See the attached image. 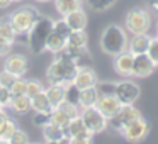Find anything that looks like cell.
Returning <instances> with one entry per match:
<instances>
[{
    "label": "cell",
    "mask_w": 158,
    "mask_h": 144,
    "mask_svg": "<svg viewBox=\"0 0 158 144\" xmlns=\"http://www.w3.org/2000/svg\"><path fill=\"white\" fill-rule=\"evenodd\" d=\"M46 144H60L58 141H46Z\"/></svg>",
    "instance_id": "45"
},
{
    "label": "cell",
    "mask_w": 158,
    "mask_h": 144,
    "mask_svg": "<svg viewBox=\"0 0 158 144\" xmlns=\"http://www.w3.org/2000/svg\"><path fill=\"white\" fill-rule=\"evenodd\" d=\"M139 117H143V115H141V112L134 105H123L119 112H117L116 115L109 120V124L112 126L114 130H117V132H119L124 126H127L129 122L139 119Z\"/></svg>",
    "instance_id": "9"
},
{
    "label": "cell",
    "mask_w": 158,
    "mask_h": 144,
    "mask_svg": "<svg viewBox=\"0 0 158 144\" xmlns=\"http://www.w3.org/2000/svg\"><path fill=\"white\" fill-rule=\"evenodd\" d=\"M99 78H97V73L94 71L92 68H78L75 78H73V85L80 90L85 88H92V86L97 85Z\"/></svg>",
    "instance_id": "14"
},
{
    "label": "cell",
    "mask_w": 158,
    "mask_h": 144,
    "mask_svg": "<svg viewBox=\"0 0 158 144\" xmlns=\"http://www.w3.org/2000/svg\"><path fill=\"white\" fill-rule=\"evenodd\" d=\"M80 119L83 120L85 127L92 134L104 132L107 129V126H109V120L99 112L97 107H85V109H82L80 110Z\"/></svg>",
    "instance_id": "7"
},
{
    "label": "cell",
    "mask_w": 158,
    "mask_h": 144,
    "mask_svg": "<svg viewBox=\"0 0 158 144\" xmlns=\"http://www.w3.org/2000/svg\"><path fill=\"white\" fill-rule=\"evenodd\" d=\"M78 66L72 59V56L66 51H61L56 54V59L49 65L48 71H46V78L49 83H60V85H68L73 83Z\"/></svg>",
    "instance_id": "1"
},
{
    "label": "cell",
    "mask_w": 158,
    "mask_h": 144,
    "mask_svg": "<svg viewBox=\"0 0 158 144\" xmlns=\"http://www.w3.org/2000/svg\"><path fill=\"white\" fill-rule=\"evenodd\" d=\"M56 109H60L61 112H65L66 115L70 117V119H75V117H78L80 115V107L78 105H75V103H70V102H66V100H63L61 103H60Z\"/></svg>",
    "instance_id": "32"
},
{
    "label": "cell",
    "mask_w": 158,
    "mask_h": 144,
    "mask_svg": "<svg viewBox=\"0 0 158 144\" xmlns=\"http://www.w3.org/2000/svg\"><path fill=\"white\" fill-rule=\"evenodd\" d=\"M95 107L99 109V112L102 114L107 120H110L121 110L123 103L117 100L116 95H99V100H97Z\"/></svg>",
    "instance_id": "10"
},
{
    "label": "cell",
    "mask_w": 158,
    "mask_h": 144,
    "mask_svg": "<svg viewBox=\"0 0 158 144\" xmlns=\"http://www.w3.org/2000/svg\"><path fill=\"white\" fill-rule=\"evenodd\" d=\"M39 15L41 14H39V10L36 7L24 5V7H19L17 10H14L7 19L12 24L14 31L17 32V36H24L31 31V27L34 26V22L38 21Z\"/></svg>",
    "instance_id": "4"
},
{
    "label": "cell",
    "mask_w": 158,
    "mask_h": 144,
    "mask_svg": "<svg viewBox=\"0 0 158 144\" xmlns=\"http://www.w3.org/2000/svg\"><path fill=\"white\" fill-rule=\"evenodd\" d=\"M100 49L109 56H117L127 51V31L117 24H109L100 34Z\"/></svg>",
    "instance_id": "2"
},
{
    "label": "cell",
    "mask_w": 158,
    "mask_h": 144,
    "mask_svg": "<svg viewBox=\"0 0 158 144\" xmlns=\"http://www.w3.org/2000/svg\"><path fill=\"white\" fill-rule=\"evenodd\" d=\"M70 120L72 119H70L65 112H61L60 109H53L51 114H49V122L55 124V126H58V127H61L63 130L66 129V126L70 124Z\"/></svg>",
    "instance_id": "28"
},
{
    "label": "cell",
    "mask_w": 158,
    "mask_h": 144,
    "mask_svg": "<svg viewBox=\"0 0 158 144\" xmlns=\"http://www.w3.org/2000/svg\"><path fill=\"white\" fill-rule=\"evenodd\" d=\"M0 112H4V107H2V103H0Z\"/></svg>",
    "instance_id": "48"
},
{
    "label": "cell",
    "mask_w": 158,
    "mask_h": 144,
    "mask_svg": "<svg viewBox=\"0 0 158 144\" xmlns=\"http://www.w3.org/2000/svg\"><path fill=\"white\" fill-rule=\"evenodd\" d=\"M87 4V7L94 12H106L116 4L117 0H83Z\"/></svg>",
    "instance_id": "29"
},
{
    "label": "cell",
    "mask_w": 158,
    "mask_h": 144,
    "mask_svg": "<svg viewBox=\"0 0 158 144\" xmlns=\"http://www.w3.org/2000/svg\"><path fill=\"white\" fill-rule=\"evenodd\" d=\"M63 19L70 26L72 31H85V27H87V14L83 12V9H78V10L65 15Z\"/></svg>",
    "instance_id": "17"
},
{
    "label": "cell",
    "mask_w": 158,
    "mask_h": 144,
    "mask_svg": "<svg viewBox=\"0 0 158 144\" xmlns=\"http://www.w3.org/2000/svg\"><path fill=\"white\" fill-rule=\"evenodd\" d=\"M97 100H99V92H97L95 86L80 90V100H78L80 109H85V107H95Z\"/></svg>",
    "instance_id": "22"
},
{
    "label": "cell",
    "mask_w": 158,
    "mask_h": 144,
    "mask_svg": "<svg viewBox=\"0 0 158 144\" xmlns=\"http://www.w3.org/2000/svg\"><path fill=\"white\" fill-rule=\"evenodd\" d=\"M150 42H151V38L148 34H136L131 38L129 44H127V51L131 54H143V53L148 51L150 48Z\"/></svg>",
    "instance_id": "16"
},
{
    "label": "cell",
    "mask_w": 158,
    "mask_h": 144,
    "mask_svg": "<svg viewBox=\"0 0 158 144\" xmlns=\"http://www.w3.org/2000/svg\"><path fill=\"white\" fill-rule=\"evenodd\" d=\"M4 70H7L9 73H12L14 76H24L27 71V58L22 54H10L7 56L4 63Z\"/></svg>",
    "instance_id": "13"
},
{
    "label": "cell",
    "mask_w": 158,
    "mask_h": 144,
    "mask_svg": "<svg viewBox=\"0 0 158 144\" xmlns=\"http://www.w3.org/2000/svg\"><path fill=\"white\" fill-rule=\"evenodd\" d=\"M0 144H9V141H5V139H0Z\"/></svg>",
    "instance_id": "46"
},
{
    "label": "cell",
    "mask_w": 158,
    "mask_h": 144,
    "mask_svg": "<svg viewBox=\"0 0 158 144\" xmlns=\"http://www.w3.org/2000/svg\"><path fill=\"white\" fill-rule=\"evenodd\" d=\"M66 48V38H63L61 34H58V32L53 31L51 34H49L48 41H46V49L44 51H49L53 53V54H58V53L65 51Z\"/></svg>",
    "instance_id": "20"
},
{
    "label": "cell",
    "mask_w": 158,
    "mask_h": 144,
    "mask_svg": "<svg viewBox=\"0 0 158 144\" xmlns=\"http://www.w3.org/2000/svg\"><path fill=\"white\" fill-rule=\"evenodd\" d=\"M87 42H89V38L85 31H72L66 39V46L70 48H87Z\"/></svg>",
    "instance_id": "25"
},
{
    "label": "cell",
    "mask_w": 158,
    "mask_h": 144,
    "mask_svg": "<svg viewBox=\"0 0 158 144\" xmlns=\"http://www.w3.org/2000/svg\"><path fill=\"white\" fill-rule=\"evenodd\" d=\"M36 2H41V4H46V2H49V0H36Z\"/></svg>",
    "instance_id": "47"
},
{
    "label": "cell",
    "mask_w": 158,
    "mask_h": 144,
    "mask_svg": "<svg viewBox=\"0 0 158 144\" xmlns=\"http://www.w3.org/2000/svg\"><path fill=\"white\" fill-rule=\"evenodd\" d=\"M151 27V15L146 9H131L124 17V29L131 32L133 36L136 34H148Z\"/></svg>",
    "instance_id": "5"
},
{
    "label": "cell",
    "mask_w": 158,
    "mask_h": 144,
    "mask_svg": "<svg viewBox=\"0 0 158 144\" xmlns=\"http://www.w3.org/2000/svg\"><path fill=\"white\" fill-rule=\"evenodd\" d=\"M44 92V86L39 80H27V86H26V95L29 98H34L36 95Z\"/></svg>",
    "instance_id": "30"
},
{
    "label": "cell",
    "mask_w": 158,
    "mask_h": 144,
    "mask_svg": "<svg viewBox=\"0 0 158 144\" xmlns=\"http://www.w3.org/2000/svg\"><path fill=\"white\" fill-rule=\"evenodd\" d=\"M12 4V0H0V9H7Z\"/></svg>",
    "instance_id": "43"
},
{
    "label": "cell",
    "mask_w": 158,
    "mask_h": 144,
    "mask_svg": "<svg viewBox=\"0 0 158 144\" xmlns=\"http://www.w3.org/2000/svg\"><path fill=\"white\" fill-rule=\"evenodd\" d=\"M0 90H2V85H0Z\"/></svg>",
    "instance_id": "52"
},
{
    "label": "cell",
    "mask_w": 158,
    "mask_h": 144,
    "mask_svg": "<svg viewBox=\"0 0 158 144\" xmlns=\"http://www.w3.org/2000/svg\"><path fill=\"white\" fill-rule=\"evenodd\" d=\"M53 31L58 32V34H61L63 38L68 39L70 32H72V29H70V26L65 22V19H60V21H56L55 24H53Z\"/></svg>",
    "instance_id": "36"
},
{
    "label": "cell",
    "mask_w": 158,
    "mask_h": 144,
    "mask_svg": "<svg viewBox=\"0 0 158 144\" xmlns=\"http://www.w3.org/2000/svg\"><path fill=\"white\" fill-rule=\"evenodd\" d=\"M65 100L70 103H75L78 105V100H80V88H77L73 83H68L65 85Z\"/></svg>",
    "instance_id": "31"
},
{
    "label": "cell",
    "mask_w": 158,
    "mask_h": 144,
    "mask_svg": "<svg viewBox=\"0 0 158 144\" xmlns=\"http://www.w3.org/2000/svg\"><path fill=\"white\" fill-rule=\"evenodd\" d=\"M55 7L60 14L65 17V15L72 14V12L78 10L83 7V0H55Z\"/></svg>",
    "instance_id": "21"
},
{
    "label": "cell",
    "mask_w": 158,
    "mask_h": 144,
    "mask_svg": "<svg viewBox=\"0 0 158 144\" xmlns=\"http://www.w3.org/2000/svg\"><path fill=\"white\" fill-rule=\"evenodd\" d=\"M31 107L34 112H43V114H51V110H53V107L44 92L36 95L34 98H31Z\"/></svg>",
    "instance_id": "23"
},
{
    "label": "cell",
    "mask_w": 158,
    "mask_h": 144,
    "mask_svg": "<svg viewBox=\"0 0 158 144\" xmlns=\"http://www.w3.org/2000/svg\"><path fill=\"white\" fill-rule=\"evenodd\" d=\"M41 129H43V136H44L46 141H58L60 142V141L66 136L65 130H63L61 127L55 126V124H51V122H48L46 126H43Z\"/></svg>",
    "instance_id": "24"
},
{
    "label": "cell",
    "mask_w": 158,
    "mask_h": 144,
    "mask_svg": "<svg viewBox=\"0 0 158 144\" xmlns=\"http://www.w3.org/2000/svg\"><path fill=\"white\" fill-rule=\"evenodd\" d=\"M150 7L158 14V0H150Z\"/></svg>",
    "instance_id": "44"
},
{
    "label": "cell",
    "mask_w": 158,
    "mask_h": 144,
    "mask_svg": "<svg viewBox=\"0 0 158 144\" xmlns=\"http://www.w3.org/2000/svg\"><path fill=\"white\" fill-rule=\"evenodd\" d=\"M29 142H31V141H29V136L21 129L15 130L10 136V139H9V144H29Z\"/></svg>",
    "instance_id": "35"
},
{
    "label": "cell",
    "mask_w": 158,
    "mask_h": 144,
    "mask_svg": "<svg viewBox=\"0 0 158 144\" xmlns=\"http://www.w3.org/2000/svg\"><path fill=\"white\" fill-rule=\"evenodd\" d=\"M53 21L48 15H39L38 21L34 22V26L31 27V31L27 32V46L31 49V53L34 54H41L46 49V41H48L49 34L53 32Z\"/></svg>",
    "instance_id": "3"
},
{
    "label": "cell",
    "mask_w": 158,
    "mask_h": 144,
    "mask_svg": "<svg viewBox=\"0 0 158 144\" xmlns=\"http://www.w3.org/2000/svg\"><path fill=\"white\" fill-rule=\"evenodd\" d=\"M15 78H17V76H14L12 73H9L7 70H4V71L0 73V85L4 86V88H10V85L15 82Z\"/></svg>",
    "instance_id": "38"
},
{
    "label": "cell",
    "mask_w": 158,
    "mask_h": 144,
    "mask_svg": "<svg viewBox=\"0 0 158 144\" xmlns=\"http://www.w3.org/2000/svg\"><path fill=\"white\" fill-rule=\"evenodd\" d=\"M65 134L68 137H87V139H92V136H94V134L85 127V124L80 119V115L70 120V124L65 129Z\"/></svg>",
    "instance_id": "15"
},
{
    "label": "cell",
    "mask_w": 158,
    "mask_h": 144,
    "mask_svg": "<svg viewBox=\"0 0 158 144\" xmlns=\"http://www.w3.org/2000/svg\"><path fill=\"white\" fill-rule=\"evenodd\" d=\"M44 93H46V97H48L51 107L56 109V107L65 100V85H60V83H49L48 88H44Z\"/></svg>",
    "instance_id": "19"
},
{
    "label": "cell",
    "mask_w": 158,
    "mask_h": 144,
    "mask_svg": "<svg viewBox=\"0 0 158 144\" xmlns=\"http://www.w3.org/2000/svg\"><path fill=\"white\" fill-rule=\"evenodd\" d=\"M156 36H158V24H156Z\"/></svg>",
    "instance_id": "49"
},
{
    "label": "cell",
    "mask_w": 158,
    "mask_h": 144,
    "mask_svg": "<svg viewBox=\"0 0 158 144\" xmlns=\"http://www.w3.org/2000/svg\"><path fill=\"white\" fill-rule=\"evenodd\" d=\"M70 144H92V139H87V137H70Z\"/></svg>",
    "instance_id": "42"
},
{
    "label": "cell",
    "mask_w": 158,
    "mask_h": 144,
    "mask_svg": "<svg viewBox=\"0 0 158 144\" xmlns=\"http://www.w3.org/2000/svg\"><path fill=\"white\" fill-rule=\"evenodd\" d=\"M29 144H39V142H29Z\"/></svg>",
    "instance_id": "51"
},
{
    "label": "cell",
    "mask_w": 158,
    "mask_h": 144,
    "mask_svg": "<svg viewBox=\"0 0 158 144\" xmlns=\"http://www.w3.org/2000/svg\"><path fill=\"white\" fill-rule=\"evenodd\" d=\"M156 65L153 63V59L143 53V54H136L134 56V63H133V76L136 78H146L155 71Z\"/></svg>",
    "instance_id": "11"
},
{
    "label": "cell",
    "mask_w": 158,
    "mask_h": 144,
    "mask_svg": "<svg viewBox=\"0 0 158 144\" xmlns=\"http://www.w3.org/2000/svg\"><path fill=\"white\" fill-rule=\"evenodd\" d=\"M10 100H12L10 90H9V88H4V86H2V90H0V103H2V107H9Z\"/></svg>",
    "instance_id": "40"
},
{
    "label": "cell",
    "mask_w": 158,
    "mask_h": 144,
    "mask_svg": "<svg viewBox=\"0 0 158 144\" xmlns=\"http://www.w3.org/2000/svg\"><path fill=\"white\" fill-rule=\"evenodd\" d=\"M139 93H141L139 85L134 82L126 80V82L116 83V92H114V95L117 97V100L123 105H134V102L139 98Z\"/></svg>",
    "instance_id": "8"
},
{
    "label": "cell",
    "mask_w": 158,
    "mask_h": 144,
    "mask_svg": "<svg viewBox=\"0 0 158 144\" xmlns=\"http://www.w3.org/2000/svg\"><path fill=\"white\" fill-rule=\"evenodd\" d=\"M146 54L153 59V63L158 66V36L156 38H151V42H150V48H148Z\"/></svg>",
    "instance_id": "37"
},
{
    "label": "cell",
    "mask_w": 158,
    "mask_h": 144,
    "mask_svg": "<svg viewBox=\"0 0 158 144\" xmlns=\"http://www.w3.org/2000/svg\"><path fill=\"white\" fill-rule=\"evenodd\" d=\"M9 107H10V110L14 114H17V115H26V114H29L32 110L31 98H29L27 95H14L10 100V103H9Z\"/></svg>",
    "instance_id": "18"
},
{
    "label": "cell",
    "mask_w": 158,
    "mask_h": 144,
    "mask_svg": "<svg viewBox=\"0 0 158 144\" xmlns=\"http://www.w3.org/2000/svg\"><path fill=\"white\" fill-rule=\"evenodd\" d=\"M26 86H27V80L24 78V76H19V78H15V82L10 85V93L12 97L14 95H26Z\"/></svg>",
    "instance_id": "33"
},
{
    "label": "cell",
    "mask_w": 158,
    "mask_h": 144,
    "mask_svg": "<svg viewBox=\"0 0 158 144\" xmlns=\"http://www.w3.org/2000/svg\"><path fill=\"white\" fill-rule=\"evenodd\" d=\"M119 132L127 142L139 144L141 141H144L146 136L150 134V124H148V120L144 119V117H139V119L129 122L127 126H124Z\"/></svg>",
    "instance_id": "6"
},
{
    "label": "cell",
    "mask_w": 158,
    "mask_h": 144,
    "mask_svg": "<svg viewBox=\"0 0 158 144\" xmlns=\"http://www.w3.org/2000/svg\"><path fill=\"white\" fill-rule=\"evenodd\" d=\"M49 122V114H43V112H36L34 115V126L36 127H43Z\"/></svg>",
    "instance_id": "39"
},
{
    "label": "cell",
    "mask_w": 158,
    "mask_h": 144,
    "mask_svg": "<svg viewBox=\"0 0 158 144\" xmlns=\"http://www.w3.org/2000/svg\"><path fill=\"white\" fill-rule=\"evenodd\" d=\"M99 95H114L116 92V83L114 82H97L95 85Z\"/></svg>",
    "instance_id": "34"
},
{
    "label": "cell",
    "mask_w": 158,
    "mask_h": 144,
    "mask_svg": "<svg viewBox=\"0 0 158 144\" xmlns=\"http://www.w3.org/2000/svg\"><path fill=\"white\" fill-rule=\"evenodd\" d=\"M19 127H17V124L14 122V120L10 119V117H5L2 122H0V139H5V141H9L10 139V136L17 130Z\"/></svg>",
    "instance_id": "27"
},
{
    "label": "cell",
    "mask_w": 158,
    "mask_h": 144,
    "mask_svg": "<svg viewBox=\"0 0 158 144\" xmlns=\"http://www.w3.org/2000/svg\"><path fill=\"white\" fill-rule=\"evenodd\" d=\"M0 39H4V41L10 42V44H14L15 39H17V32L14 31L9 19H2L0 21Z\"/></svg>",
    "instance_id": "26"
},
{
    "label": "cell",
    "mask_w": 158,
    "mask_h": 144,
    "mask_svg": "<svg viewBox=\"0 0 158 144\" xmlns=\"http://www.w3.org/2000/svg\"><path fill=\"white\" fill-rule=\"evenodd\" d=\"M133 63H134V54H131L129 51H124L121 54L114 56V70L123 78L133 76Z\"/></svg>",
    "instance_id": "12"
},
{
    "label": "cell",
    "mask_w": 158,
    "mask_h": 144,
    "mask_svg": "<svg viewBox=\"0 0 158 144\" xmlns=\"http://www.w3.org/2000/svg\"><path fill=\"white\" fill-rule=\"evenodd\" d=\"M10 48H12L10 42L4 41V39H0V56H7L9 53H10Z\"/></svg>",
    "instance_id": "41"
},
{
    "label": "cell",
    "mask_w": 158,
    "mask_h": 144,
    "mask_svg": "<svg viewBox=\"0 0 158 144\" xmlns=\"http://www.w3.org/2000/svg\"><path fill=\"white\" fill-rule=\"evenodd\" d=\"M12 2H21V0H12Z\"/></svg>",
    "instance_id": "50"
}]
</instances>
